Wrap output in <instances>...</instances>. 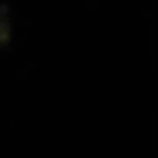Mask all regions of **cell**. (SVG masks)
Segmentation results:
<instances>
[{
  "mask_svg": "<svg viewBox=\"0 0 158 158\" xmlns=\"http://www.w3.org/2000/svg\"><path fill=\"white\" fill-rule=\"evenodd\" d=\"M10 35H13V19H10V6L0 3V48L10 45Z\"/></svg>",
  "mask_w": 158,
  "mask_h": 158,
  "instance_id": "obj_1",
  "label": "cell"
}]
</instances>
